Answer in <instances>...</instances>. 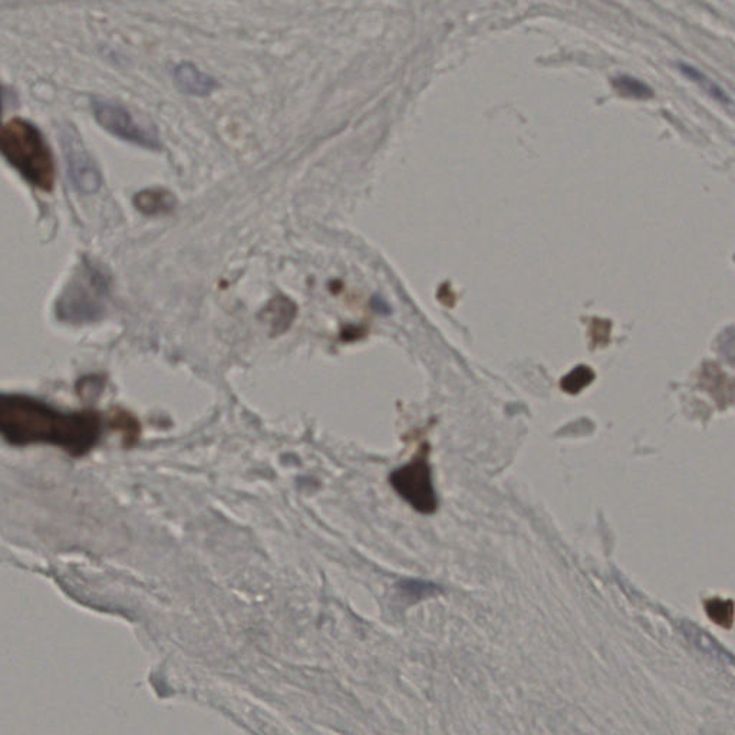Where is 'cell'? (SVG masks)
Returning a JSON list of instances; mask_svg holds the SVG:
<instances>
[{
  "label": "cell",
  "instance_id": "cell-1",
  "mask_svg": "<svg viewBox=\"0 0 735 735\" xmlns=\"http://www.w3.org/2000/svg\"><path fill=\"white\" fill-rule=\"evenodd\" d=\"M102 428V417L91 409L63 413L19 394H4L0 399V433L11 446L49 444L82 457L101 440Z\"/></svg>",
  "mask_w": 735,
  "mask_h": 735
},
{
  "label": "cell",
  "instance_id": "cell-8",
  "mask_svg": "<svg viewBox=\"0 0 735 735\" xmlns=\"http://www.w3.org/2000/svg\"><path fill=\"white\" fill-rule=\"evenodd\" d=\"M132 203L146 216H162L169 215L176 209L177 200L171 191L166 189H146L137 192Z\"/></svg>",
  "mask_w": 735,
  "mask_h": 735
},
{
  "label": "cell",
  "instance_id": "cell-11",
  "mask_svg": "<svg viewBox=\"0 0 735 735\" xmlns=\"http://www.w3.org/2000/svg\"><path fill=\"white\" fill-rule=\"evenodd\" d=\"M268 314L270 315V319H272L275 327L284 325V328H286L292 322L296 308L288 298H276L270 302Z\"/></svg>",
  "mask_w": 735,
  "mask_h": 735
},
{
  "label": "cell",
  "instance_id": "cell-7",
  "mask_svg": "<svg viewBox=\"0 0 735 735\" xmlns=\"http://www.w3.org/2000/svg\"><path fill=\"white\" fill-rule=\"evenodd\" d=\"M175 82L181 92L192 97L210 96L217 88L213 77L201 72L199 68L190 62H182L175 69Z\"/></svg>",
  "mask_w": 735,
  "mask_h": 735
},
{
  "label": "cell",
  "instance_id": "cell-3",
  "mask_svg": "<svg viewBox=\"0 0 735 735\" xmlns=\"http://www.w3.org/2000/svg\"><path fill=\"white\" fill-rule=\"evenodd\" d=\"M110 279L100 266L83 259L57 302V315L68 322H90L103 312Z\"/></svg>",
  "mask_w": 735,
  "mask_h": 735
},
{
  "label": "cell",
  "instance_id": "cell-12",
  "mask_svg": "<svg viewBox=\"0 0 735 735\" xmlns=\"http://www.w3.org/2000/svg\"><path fill=\"white\" fill-rule=\"evenodd\" d=\"M705 609H707L709 618H712L715 624L727 626L733 623V602L723 599H709L707 604H705Z\"/></svg>",
  "mask_w": 735,
  "mask_h": 735
},
{
  "label": "cell",
  "instance_id": "cell-2",
  "mask_svg": "<svg viewBox=\"0 0 735 735\" xmlns=\"http://www.w3.org/2000/svg\"><path fill=\"white\" fill-rule=\"evenodd\" d=\"M0 151L9 166L42 191L56 186V162L46 138L31 122L13 118L0 131Z\"/></svg>",
  "mask_w": 735,
  "mask_h": 735
},
{
  "label": "cell",
  "instance_id": "cell-6",
  "mask_svg": "<svg viewBox=\"0 0 735 735\" xmlns=\"http://www.w3.org/2000/svg\"><path fill=\"white\" fill-rule=\"evenodd\" d=\"M63 152L68 165L69 177L76 189L83 195H91L101 189L102 177L93 162L90 152L83 147L80 136L67 128L62 136Z\"/></svg>",
  "mask_w": 735,
  "mask_h": 735
},
{
  "label": "cell",
  "instance_id": "cell-9",
  "mask_svg": "<svg viewBox=\"0 0 735 735\" xmlns=\"http://www.w3.org/2000/svg\"><path fill=\"white\" fill-rule=\"evenodd\" d=\"M594 379V371H592L590 368L585 367V365H582V367L575 368L574 371L567 374L566 377L562 379V389H564L565 393L570 394V396H576V394H579L580 391H584L586 387H589Z\"/></svg>",
  "mask_w": 735,
  "mask_h": 735
},
{
  "label": "cell",
  "instance_id": "cell-10",
  "mask_svg": "<svg viewBox=\"0 0 735 735\" xmlns=\"http://www.w3.org/2000/svg\"><path fill=\"white\" fill-rule=\"evenodd\" d=\"M398 588L401 590L404 598L409 600L428 598V596H433L434 594H437L438 590H440L436 585L417 579H406L399 582Z\"/></svg>",
  "mask_w": 735,
  "mask_h": 735
},
{
  "label": "cell",
  "instance_id": "cell-4",
  "mask_svg": "<svg viewBox=\"0 0 735 735\" xmlns=\"http://www.w3.org/2000/svg\"><path fill=\"white\" fill-rule=\"evenodd\" d=\"M391 485L414 510L423 515H431L437 510L438 500L427 447L411 463L393 473Z\"/></svg>",
  "mask_w": 735,
  "mask_h": 735
},
{
  "label": "cell",
  "instance_id": "cell-5",
  "mask_svg": "<svg viewBox=\"0 0 735 735\" xmlns=\"http://www.w3.org/2000/svg\"><path fill=\"white\" fill-rule=\"evenodd\" d=\"M92 111L98 125L112 136L148 150H160L159 135L155 128L141 126L121 103L96 98L92 101Z\"/></svg>",
  "mask_w": 735,
  "mask_h": 735
}]
</instances>
